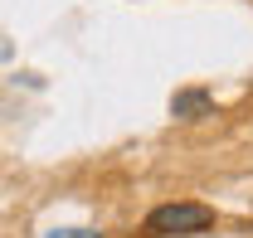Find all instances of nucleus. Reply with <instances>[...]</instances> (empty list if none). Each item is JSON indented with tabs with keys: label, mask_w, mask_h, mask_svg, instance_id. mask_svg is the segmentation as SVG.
Instances as JSON below:
<instances>
[{
	"label": "nucleus",
	"mask_w": 253,
	"mask_h": 238,
	"mask_svg": "<svg viewBox=\"0 0 253 238\" xmlns=\"http://www.w3.org/2000/svg\"><path fill=\"white\" fill-rule=\"evenodd\" d=\"M210 224H214V209L195 204V199L156 204L151 214H146V234H156V238H190V234H205Z\"/></svg>",
	"instance_id": "f257e3e1"
},
{
	"label": "nucleus",
	"mask_w": 253,
	"mask_h": 238,
	"mask_svg": "<svg viewBox=\"0 0 253 238\" xmlns=\"http://www.w3.org/2000/svg\"><path fill=\"white\" fill-rule=\"evenodd\" d=\"M210 107H214V97H210L205 88H185V92H175V97H170V112H175L180 121H195V117H205Z\"/></svg>",
	"instance_id": "f03ea898"
},
{
	"label": "nucleus",
	"mask_w": 253,
	"mask_h": 238,
	"mask_svg": "<svg viewBox=\"0 0 253 238\" xmlns=\"http://www.w3.org/2000/svg\"><path fill=\"white\" fill-rule=\"evenodd\" d=\"M49 238H102V234H88V229H63V234H49Z\"/></svg>",
	"instance_id": "7ed1b4c3"
}]
</instances>
